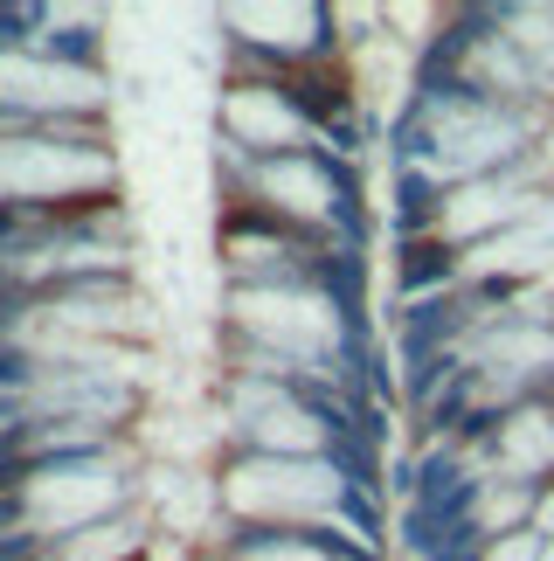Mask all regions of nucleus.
Returning <instances> with one entry per match:
<instances>
[{
	"mask_svg": "<svg viewBox=\"0 0 554 561\" xmlns=\"http://www.w3.org/2000/svg\"><path fill=\"white\" fill-rule=\"evenodd\" d=\"M243 561H333V548L305 541V534H264V541H250Z\"/></svg>",
	"mask_w": 554,
	"mask_h": 561,
	"instance_id": "7ed1b4c3",
	"label": "nucleus"
},
{
	"mask_svg": "<svg viewBox=\"0 0 554 561\" xmlns=\"http://www.w3.org/2000/svg\"><path fill=\"white\" fill-rule=\"evenodd\" d=\"M541 554H547V541H534V534H506L485 561H541Z\"/></svg>",
	"mask_w": 554,
	"mask_h": 561,
	"instance_id": "20e7f679",
	"label": "nucleus"
},
{
	"mask_svg": "<svg viewBox=\"0 0 554 561\" xmlns=\"http://www.w3.org/2000/svg\"><path fill=\"white\" fill-rule=\"evenodd\" d=\"M216 500L243 520H319V513L339 506V471L319 465V458H264L250 450L243 465H229V479L216 485Z\"/></svg>",
	"mask_w": 554,
	"mask_h": 561,
	"instance_id": "f257e3e1",
	"label": "nucleus"
},
{
	"mask_svg": "<svg viewBox=\"0 0 554 561\" xmlns=\"http://www.w3.org/2000/svg\"><path fill=\"white\" fill-rule=\"evenodd\" d=\"M541 471H554V416L547 409H513V416L493 430V479L534 485Z\"/></svg>",
	"mask_w": 554,
	"mask_h": 561,
	"instance_id": "f03ea898",
	"label": "nucleus"
}]
</instances>
